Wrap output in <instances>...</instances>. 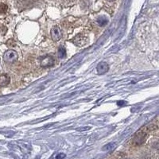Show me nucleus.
I'll return each instance as SVG.
<instances>
[{
    "instance_id": "obj_1",
    "label": "nucleus",
    "mask_w": 159,
    "mask_h": 159,
    "mask_svg": "<svg viewBox=\"0 0 159 159\" xmlns=\"http://www.w3.org/2000/svg\"><path fill=\"white\" fill-rule=\"evenodd\" d=\"M18 57H19V56H18L16 51H14L13 49H10V50H7L6 52L3 55V61L6 63L11 64V63L16 61L18 60Z\"/></svg>"
},
{
    "instance_id": "obj_2",
    "label": "nucleus",
    "mask_w": 159,
    "mask_h": 159,
    "mask_svg": "<svg viewBox=\"0 0 159 159\" xmlns=\"http://www.w3.org/2000/svg\"><path fill=\"white\" fill-rule=\"evenodd\" d=\"M146 137H147V131L144 129L141 130L140 131H138L137 135H135V138H134V143L136 145H141L146 141Z\"/></svg>"
},
{
    "instance_id": "obj_3",
    "label": "nucleus",
    "mask_w": 159,
    "mask_h": 159,
    "mask_svg": "<svg viewBox=\"0 0 159 159\" xmlns=\"http://www.w3.org/2000/svg\"><path fill=\"white\" fill-rule=\"evenodd\" d=\"M73 44L79 47H82V46H85L88 43V38L84 34H78L76 35L75 38L73 39Z\"/></svg>"
},
{
    "instance_id": "obj_4",
    "label": "nucleus",
    "mask_w": 159,
    "mask_h": 159,
    "mask_svg": "<svg viewBox=\"0 0 159 159\" xmlns=\"http://www.w3.org/2000/svg\"><path fill=\"white\" fill-rule=\"evenodd\" d=\"M40 65L43 68L52 67L54 65L53 57L51 56H43L40 58Z\"/></svg>"
},
{
    "instance_id": "obj_5",
    "label": "nucleus",
    "mask_w": 159,
    "mask_h": 159,
    "mask_svg": "<svg viewBox=\"0 0 159 159\" xmlns=\"http://www.w3.org/2000/svg\"><path fill=\"white\" fill-rule=\"evenodd\" d=\"M51 38L54 41H58L62 38V31L58 26H54L51 30Z\"/></svg>"
},
{
    "instance_id": "obj_6",
    "label": "nucleus",
    "mask_w": 159,
    "mask_h": 159,
    "mask_svg": "<svg viewBox=\"0 0 159 159\" xmlns=\"http://www.w3.org/2000/svg\"><path fill=\"white\" fill-rule=\"evenodd\" d=\"M108 70H109V65L105 61L100 62L96 67V73L98 75H103L108 73Z\"/></svg>"
},
{
    "instance_id": "obj_7",
    "label": "nucleus",
    "mask_w": 159,
    "mask_h": 159,
    "mask_svg": "<svg viewBox=\"0 0 159 159\" xmlns=\"http://www.w3.org/2000/svg\"><path fill=\"white\" fill-rule=\"evenodd\" d=\"M11 78L6 74H1L0 75V87H4L10 84Z\"/></svg>"
},
{
    "instance_id": "obj_8",
    "label": "nucleus",
    "mask_w": 159,
    "mask_h": 159,
    "mask_svg": "<svg viewBox=\"0 0 159 159\" xmlns=\"http://www.w3.org/2000/svg\"><path fill=\"white\" fill-rule=\"evenodd\" d=\"M65 54H66V50L65 49L61 46V47H60L59 49H58V53H57V56L59 58H64L65 56Z\"/></svg>"
},
{
    "instance_id": "obj_9",
    "label": "nucleus",
    "mask_w": 159,
    "mask_h": 159,
    "mask_svg": "<svg viewBox=\"0 0 159 159\" xmlns=\"http://www.w3.org/2000/svg\"><path fill=\"white\" fill-rule=\"evenodd\" d=\"M108 19H105V18H103V17H100L99 19H97V22L99 23L100 26H105L107 23H108Z\"/></svg>"
},
{
    "instance_id": "obj_10",
    "label": "nucleus",
    "mask_w": 159,
    "mask_h": 159,
    "mask_svg": "<svg viewBox=\"0 0 159 159\" xmlns=\"http://www.w3.org/2000/svg\"><path fill=\"white\" fill-rule=\"evenodd\" d=\"M8 10L7 6L3 3H0V14H5Z\"/></svg>"
},
{
    "instance_id": "obj_11",
    "label": "nucleus",
    "mask_w": 159,
    "mask_h": 159,
    "mask_svg": "<svg viewBox=\"0 0 159 159\" xmlns=\"http://www.w3.org/2000/svg\"><path fill=\"white\" fill-rule=\"evenodd\" d=\"M114 146H115L114 143H108V144H107L106 146H104L103 147V150H111V149L113 148Z\"/></svg>"
},
{
    "instance_id": "obj_12",
    "label": "nucleus",
    "mask_w": 159,
    "mask_h": 159,
    "mask_svg": "<svg viewBox=\"0 0 159 159\" xmlns=\"http://www.w3.org/2000/svg\"><path fill=\"white\" fill-rule=\"evenodd\" d=\"M6 30H7V29H6L5 26H0V33H1V34H5V33L6 32Z\"/></svg>"
},
{
    "instance_id": "obj_13",
    "label": "nucleus",
    "mask_w": 159,
    "mask_h": 159,
    "mask_svg": "<svg viewBox=\"0 0 159 159\" xmlns=\"http://www.w3.org/2000/svg\"><path fill=\"white\" fill-rule=\"evenodd\" d=\"M6 44H7V46H14L15 45V42L14 41L13 39H10V40L6 42Z\"/></svg>"
},
{
    "instance_id": "obj_14",
    "label": "nucleus",
    "mask_w": 159,
    "mask_h": 159,
    "mask_svg": "<svg viewBox=\"0 0 159 159\" xmlns=\"http://www.w3.org/2000/svg\"><path fill=\"white\" fill-rule=\"evenodd\" d=\"M65 157V154H57V157H56V159H63Z\"/></svg>"
},
{
    "instance_id": "obj_15",
    "label": "nucleus",
    "mask_w": 159,
    "mask_h": 159,
    "mask_svg": "<svg viewBox=\"0 0 159 159\" xmlns=\"http://www.w3.org/2000/svg\"><path fill=\"white\" fill-rule=\"evenodd\" d=\"M107 1H108V2H113L115 0H107Z\"/></svg>"
}]
</instances>
